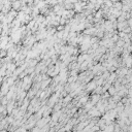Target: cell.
<instances>
[{"mask_svg":"<svg viewBox=\"0 0 132 132\" xmlns=\"http://www.w3.org/2000/svg\"><path fill=\"white\" fill-rule=\"evenodd\" d=\"M7 50L6 49H1V51H0V58H5L6 56H7Z\"/></svg>","mask_w":132,"mask_h":132,"instance_id":"2","label":"cell"},{"mask_svg":"<svg viewBox=\"0 0 132 132\" xmlns=\"http://www.w3.org/2000/svg\"><path fill=\"white\" fill-rule=\"evenodd\" d=\"M62 29H63V26H60L59 28H58V30H62Z\"/></svg>","mask_w":132,"mask_h":132,"instance_id":"5","label":"cell"},{"mask_svg":"<svg viewBox=\"0 0 132 132\" xmlns=\"http://www.w3.org/2000/svg\"><path fill=\"white\" fill-rule=\"evenodd\" d=\"M21 5H22V2L20 1V0H15V1L11 2V8L17 10V11L21 8Z\"/></svg>","mask_w":132,"mask_h":132,"instance_id":"1","label":"cell"},{"mask_svg":"<svg viewBox=\"0 0 132 132\" xmlns=\"http://www.w3.org/2000/svg\"><path fill=\"white\" fill-rule=\"evenodd\" d=\"M5 20V14L3 13V11H0V22H2Z\"/></svg>","mask_w":132,"mask_h":132,"instance_id":"3","label":"cell"},{"mask_svg":"<svg viewBox=\"0 0 132 132\" xmlns=\"http://www.w3.org/2000/svg\"><path fill=\"white\" fill-rule=\"evenodd\" d=\"M2 32H3V29H2V28H0V36H1V34H2Z\"/></svg>","mask_w":132,"mask_h":132,"instance_id":"4","label":"cell"}]
</instances>
